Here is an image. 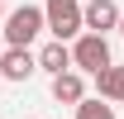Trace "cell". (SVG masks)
I'll use <instances>...</instances> for the list:
<instances>
[{
  "label": "cell",
  "instance_id": "obj_11",
  "mask_svg": "<svg viewBox=\"0 0 124 119\" xmlns=\"http://www.w3.org/2000/svg\"><path fill=\"white\" fill-rule=\"evenodd\" d=\"M0 19H5V0H0Z\"/></svg>",
  "mask_w": 124,
  "mask_h": 119
},
{
  "label": "cell",
  "instance_id": "obj_2",
  "mask_svg": "<svg viewBox=\"0 0 124 119\" xmlns=\"http://www.w3.org/2000/svg\"><path fill=\"white\" fill-rule=\"evenodd\" d=\"M0 24H5V43L10 48H29L33 38L43 33V5H19V10H10Z\"/></svg>",
  "mask_w": 124,
  "mask_h": 119
},
{
  "label": "cell",
  "instance_id": "obj_7",
  "mask_svg": "<svg viewBox=\"0 0 124 119\" xmlns=\"http://www.w3.org/2000/svg\"><path fill=\"white\" fill-rule=\"evenodd\" d=\"M81 95H86V76H81L77 67H72V72H57V76H53V100H57V105H77Z\"/></svg>",
  "mask_w": 124,
  "mask_h": 119
},
{
  "label": "cell",
  "instance_id": "obj_9",
  "mask_svg": "<svg viewBox=\"0 0 124 119\" xmlns=\"http://www.w3.org/2000/svg\"><path fill=\"white\" fill-rule=\"evenodd\" d=\"M77 119H115V105L100 100V95H95V100L81 95V100H77Z\"/></svg>",
  "mask_w": 124,
  "mask_h": 119
},
{
  "label": "cell",
  "instance_id": "obj_8",
  "mask_svg": "<svg viewBox=\"0 0 124 119\" xmlns=\"http://www.w3.org/2000/svg\"><path fill=\"white\" fill-rule=\"evenodd\" d=\"M95 95L100 100H110V105H124V67H100L95 72Z\"/></svg>",
  "mask_w": 124,
  "mask_h": 119
},
{
  "label": "cell",
  "instance_id": "obj_10",
  "mask_svg": "<svg viewBox=\"0 0 124 119\" xmlns=\"http://www.w3.org/2000/svg\"><path fill=\"white\" fill-rule=\"evenodd\" d=\"M115 29H119V33H124V10H119V24H115Z\"/></svg>",
  "mask_w": 124,
  "mask_h": 119
},
{
  "label": "cell",
  "instance_id": "obj_6",
  "mask_svg": "<svg viewBox=\"0 0 124 119\" xmlns=\"http://www.w3.org/2000/svg\"><path fill=\"white\" fill-rule=\"evenodd\" d=\"M33 57H38V72H48V76H57V72H72V48L62 43V38H53L48 48H38Z\"/></svg>",
  "mask_w": 124,
  "mask_h": 119
},
{
  "label": "cell",
  "instance_id": "obj_1",
  "mask_svg": "<svg viewBox=\"0 0 124 119\" xmlns=\"http://www.w3.org/2000/svg\"><path fill=\"white\" fill-rule=\"evenodd\" d=\"M110 43H105V33H86L81 29L77 38H72V67H77L81 76H95L100 67H110Z\"/></svg>",
  "mask_w": 124,
  "mask_h": 119
},
{
  "label": "cell",
  "instance_id": "obj_3",
  "mask_svg": "<svg viewBox=\"0 0 124 119\" xmlns=\"http://www.w3.org/2000/svg\"><path fill=\"white\" fill-rule=\"evenodd\" d=\"M43 29L53 38H77L81 33V0H43Z\"/></svg>",
  "mask_w": 124,
  "mask_h": 119
},
{
  "label": "cell",
  "instance_id": "obj_4",
  "mask_svg": "<svg viewBox=\"0 0 124 119\" xmlns=\"http://www.w3.org/2000/svg\"><path fill=\"white\" fill-rule=\"evenodd\" d=\"M119 24V5L115 0H91V5H81V29L86 33H110Z\"/></svg>",
  "mask_w": 124,
  "mask_h": 119
},
{
  "label": "cell",
  "instance_id": "obj_5",
  "mask_svg": "<svg viewBox=\"0 0 124 119\" xmlns=\"http://www.w3.org/2000/svg\"><path fill=\"white\" fill-rule=\"evenodd\" d=\"M38 72V57H33L29 48H5V57H0V81H29Z\"/></svg>",
  "mask_w": 124,
  "mask_h": 119
}]
</instances>
